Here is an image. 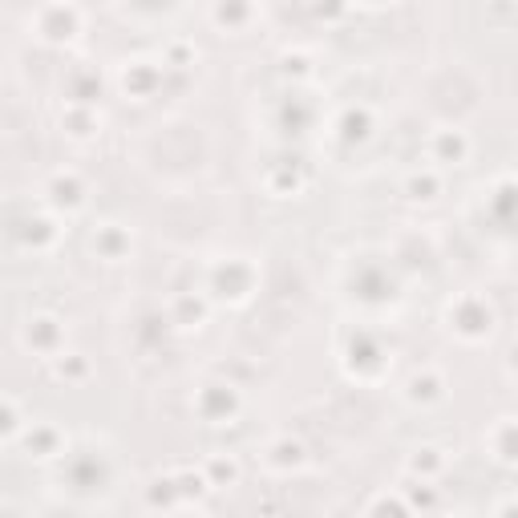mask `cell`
Returning a JSON list of instances; mask_svg holds the SVG:
<instances>
[{"instance_id": "obj_1", "label": "cell", "mask_w": 518, "mask_h": 518, "mask_svg": "<svg viewBox=\"0 0 518 518\" xmlns=\"http://www.w3.org/2000/svg\"><path fill=\"white\" fill-rule=\"evenodd\" d=\"M194 409L207 425H231L240 413V393L231 385H202L199 397H194Z\"/></svg>"}, {"instance_id": "obj_2", "label": "cell", "mask_w": 518, "mask_h": 518, "mask_svg": "<svg viewBox=\"0 0 518 518\" xmlns=\"http://www.w3.org/2000/svg\"><path fill=\"white\" fill-rule=\"evenodd\" d=\"M25 345L37 348L41 356H57L61 345H65V328H61L57 316L41 312V316H33L29 324H25Z\"/></svg>"}, {"instance_id": "obj_3", "label": "cell", "mask_w": 518, "mask_h": 518, "mask_svg": "<svg viewBox=\"0 0 518 518\" xmlns=\"http://www.w3.org/2000/svg\"><path fill=\"white\" fill-rule=\"evenodd\" d=\"M405 397H409L413 405H433L446 397V381L438 369H422V373H413L409 381H405Z\"/></svg>"}, {"instance_id": "obj_4", "label": "cell", "mask_w": 518, "mask_h": 518, "mask_svg": "<svg viewBox=\"0 0 518 518\" xmlns=\"http://www.w3.org/2000/svg\"><path fill=\"white\" fill-rule=\"evenodd\" d=\"M49 199L57 202V207H81V199H86V183H81V174L77 171H57L53 179H49Z\"/></svg>"}, {"instance_id": "obj_5", "label": "cell", "mask_w": 518, "mask_h": 518, "mask_svg": "<svg viewBox=\"0 0 518 518\" xmlns=\"http://www.w3.org/2000/svg\"><path fill=\"white\" fill-rule=\"evenodd\" d=\"M94 251L102 259H110V263H118V259L130 251V235H126L118 223H106V227H97V235H94Z\"/></svg>"}, {"instance_id": "obj_6", "label": "cell", "mask_w": 518, "mask_h": 518, "mask_svg": "<svg viewBox=\"0 0 518 518\" xmlns=\"http://www.w3.org/2000/svg\"><path fill=\"white\" fill-rule=\"evenodd\" d=\"M466 154H470V138L461 130H438L433 134V158L438 163H461Z\"/></svg>"}, {"instance_id": "obj_7", "label": "cell", "mask_w": 518, "mask_h": 518, "mask_svg": "<svg viewBox=\"0 0 518 518\" xmlns=\"http://www.w3.org/2000/svg\"><path fill=\"white\" fill-rule=\"evenodd\" d=\"M202 478H207V486H211V490L235 486V482H240V461L227 458V453H211V458H207V466H202Z\"/></svg>"}, {"instance_id": "obj_8", "label": "cell", "mask_w": 518, "mask_h": 518, "mask_svg": "<svg viewBox=\"0 0 518 518\" xmlns=\"http://www.w3.org/2000/svg\"><path fill=\"white\" fill-rule=\"evenodd\" d=\"M25 446H29L33 458H57L61 453V433L53 430V425H37V430H29Z\"/></svg>"}, {"instance_id": "obj_9", "label": "cell", "mask_w": 518, "mask_h": 518, "mask_svg": "<svg viewBox=\"0 0 518 518\" xmlns=\"http://www.w3.org/2000/svg\"><path fill=\"white\" fill-rule=\"evenodd\" d=\"M171 482H174V490H179V502L183 499H202L207 494V478H202V470H174L171 474Z\"/></svg>"}, {"instance_id": "obj_10", "label": "cell", "mask_w": 518, "mask_h": 518, "mask_svg": "<svg viewBox=\"0 0 518 518\" xmlns=\"http://www.w3.org/2000/svg\"><path fill=\"white\" fill-rule=\"evenodd\" d=\"M438 191H442V179L433 171H417V174H409V183H405V194H409V199H438Z\"/></svg>"}, {"instance_id": "obj_11", "label": "cell", "mask_w": 518, "mask_h": 518, "mask_svg": "<svg viewBox=\"0 0 518 518\" xmlns=\"http://www.w3.org/2000/svg\"><path fill=\"white\" fill-rule=\"evenodd\" d=\"M61 122H69V126H73V130H69L73 138H89V134L97 130V114H94L89 106H69Z\"/></svg>"}, {"instance_id": "obj_12", "label": "cell", "mask_w": 518, "mask_h": 518, "mask_svg": "<svg viewBox=\"0 0 518 518\" xmlns=\"http://www.w3.org/2000/svg\"><path fill=\"white\" fill-rule=\"evenodd\" d=\"M409 470H413V474H422V482H430L433 474L442 470V453L433 450V446H425V450H417V453L409 458Z\"/></svg>"}, {"instance_id": "obj_13", "label": "cell", "mask_w": 518, "mask_h": 518, "mask_svg": "<svg viewBox=\"0 0 518 518\" xmlns=\"http://www.w3.org/2000/svg\"><path fill=\"white\" fill-rule=\"evenodd\" d=\"M154 77H158V69H150V61H134V65H126L122 86H130V81H134V89H130V94L142 97L146 94V81H154Z\"/></svg>"}, {"instance_id": "obj_14", "label": "cell", "mask_w": 518, "mask_h": 518, "mask_svg": "<svg viewBox=\"0 0 518 518\" xmlns=\"http://www.w3.org/2000/svg\"><path fill=\"white\" fill-rule=\"evenodd\" d=\"M146 499H150V507H171V502H179V490H174L171 474H166V478H154Z\"/></svg>"}, {"instance_id": "obj_15", "label": "cell", "mask_w": 518, "mask_h": 518, "mask_svg": "<svg viewBox=\"0 0 518 518\" xmlns=\"http://www.w3.org/2000/svg\"><path fill=\"white\" fill-rule=\"evenodd\" d=\"M53 361H57V377H73V381H77V377H86V369H89L77 353H69V356H53Z\"/></svg>"}, {"instance_id": "obj_16", "label": "cell", "mask_w": 518, "mask_h": 518, "mask_svg": "<svg viewBox=\"0 0 518 518\" xmlns=\"http://www.w3.org/2000/svg\"><path fill=\"white\" fill-rule=\"evenodd\" d=\"M17 425H20L17 405H12V401H0V442H4V438H12V433H17Z\"/></svg>"}, {"instance_id": "obj_17", "label": "cell", "mask_w": 518, "mask_h": 518, "mask_svg": "<svg viewBox=\"0 0 518 518\" xmlns=\"http://www.w3.org/2000/svg\"><path fill=\"white\" fill-rule=\"evenodd\" d=\"M211 17L219 20V25H240V20H248V17H251V9H215Z\"/></svg>"}, {"instance_id": "obj_18", "label": "cell", "mask_w": 518, "mask_h": 518, "mask_svg": "<svg viewBox=\"0 0 518 518\" xmlns=\"http://www.w3.org/2000/svg\"><path fill=\"white\" fill-rule=\"evenodd\" d=\"M425 490H409V499H413V507H433V490H430V482H422Z\"/></svg>"}]
</instances>
